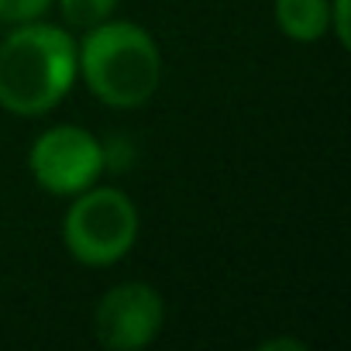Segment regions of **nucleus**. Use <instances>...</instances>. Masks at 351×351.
<instances>
[{
	"label": "nucleus",
	"mask_w": 351,
	"mask_h": 351,
	"mask_svg": "<svg viewBox=\"0 0 351 351\" xmlns=\"http://www.w3.org/2000/svg\"><path fill=\"white\" fill-rule=\"evenodd\" d=\"M76 83V42L59 25L25 21L0 42V107L18 117L49 114Z\"/></svg>",
	"instance_id": "f257e3e1"
},
{
	"label": "nucleus",
	"mask_w": 351,
	"mask_h": 351,
	"mask_svg": "<svg viewBox=\"0 0 351 351\" xmlns=\"http://www.w3.org/2000/svg\"><path fill=\"white\" fill-rule=\"evenodd\" d=\"M76 73L100 104L114 110H134L158 90L162 56L141 25L107 18L86 28V38L76 45Z\"/></svg>",
	"instance_id": "f03ea898"
},
{
	"label": "nucleus",
	"mask_w": 351,
	"mask_h": 351,
	"mask_svg": "<svg viewBox=\"0 0 351 351\" xmlns=\"http://www.w3.org/2000/svg\"><path fill=\"white\" fill-rule=\"evenodd\" d=\"M66 252L90 269L121 262L138 241V207L114 186H86L62 221Z\"/></svg>",
	"instance_id": "7ed1b4c3"
},
{
	"label": "nucleus",
	"mask_w": 351,
	"mask_h": 351,
	"mask_svg": "<svg viewBox=\"0 0 351 351\" xmlns=\"http://www.w3.org/2000/svg\"><path fill=\"white\" fill-rule=\"evenodd\" d=\"M28 169L45 193L76 197L100 180L107 169V152L86 128L56 124L32 141Z\"/></svg>",
	"instance_id": "20e7f679"
},
{
	"label": "nucleus",
	"mask_w": 351,
	"mask_h": 351,
	"mask_svg": "<svg viewBox=\"0 0 351 351\" xmlns=\"http://www.w3.org/2000/svg\"><path fill=\"white\" fill-rule=\"evenodd\" d=\"M165 320V303L148 282H121L104 293L93 310V334L104 348L138 351L148 348Z\"/></svg>",
	"instance_id": "39448f33"
},
{
	"label": "nucleus",
	"mask_w": 351,
	"mask_h": 351,
	"mask_svg": "<svg viewBox=\"0 0 351 351\" xmlns=\"http://www.w3.org/2000/svg\"><path fill=\"white\" fill-rule=\"evenodd\" d=\"M276 25L293 42H317L330 32L327 0H276Z\"/></svg>",
	"instance_id": "423d86ee"
},
{
	"label": "nucleus",
	"mask_w": 351,
	"mask_h": 351,
	"mask_svg": "<svg viewBox=\"0 0 351 351\" xmlns=\"http://www.w3.org/2000/svg\"><path fill=\"white\" fill-rule=\"evenodd\" d=\"M117 8V0H59V11L73 28H93L107 21Z\"/></svg>",
	"instance_id": "0eeeda50"
},
{
	"label": "nucleus",
	"mask_w": 351,
	"mask_h": 351,
	"mask_svg": "<svg viewBox=\"0 0 351 351\" xmlns=\"http://www.w3.org/2000/svg\"><path fill=\"white\" fill-rule=\"evenodd\" d=\"M56 0H0V21L8 25H25V21H38Z\"/></svg>",
	"instance_id": "6e6552de"
},
{
	"label": "nucleus",
	"mask_w": 351,
	"mask_h": 351,
	"mask_svg": "<svg viewBox=\"0 0 351 351\" xmlns=\"http://www.w3.org/2000/svg\"><path fill=\"white\" fill-rule=\"evenodd\" d=\"M327 11H330V28H334V35H337V42L341 45H348L351 42V32H348V0H327Z\"/></svg>",
	"instance_id": "1a4fd4ad"
},
{
	"label": "nucleus",
	"mask_w": 351,
	"mask_h": 351,
	"mask_svg": "<svg viewBox=\"0 0 351 351\" xmlns=\"http://www.w3.org/2000/svg\"><path fill=\"white\" fill-rule=\"evenodd\" d=\"M276 348H293V351H300V348H303V341L286 337V341H265V344H262V351H276Z\"/></svg>",
	"instance_id": "9d476101"
}]
</instances>
